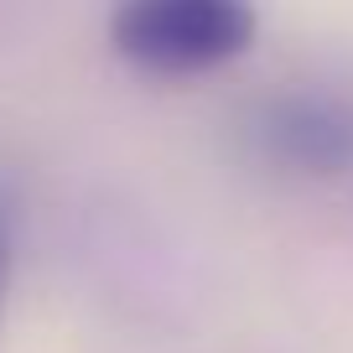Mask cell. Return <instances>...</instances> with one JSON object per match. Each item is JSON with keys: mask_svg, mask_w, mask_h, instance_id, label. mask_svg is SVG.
I'll return each instance as SVG.
<instances>
[{"mask_svg": "<svg viewBox=\"0 0 353 353\" xmlns=\"http://www.w3.org/2000/svg\"><path fill=\"white\" fill-rule=\"evenodd\" d=\"M254 26L244 0H130L110 21V47L151 78H198L250 52Z\"/></svg>", "mask_w": 353, "mask_h": 353, "instance_id": "1", "label": "cell"}, {"mask_svg": "<svg viewBox=\"0 0 353 353\" xmlns=\"http://www.w3.org/2000/svg\"><path fill=\"white\" fill-rule=\"evenodd\" d=\"M254 141L270 161L291 166V172L327 176L353 166V110L317 99V94H281L260 110Z\"/></svg>", "mask_w": 353, "mask_h": 353, "instance_id": "2", "label": "cell"}, {"mask_svg": "<svg viewBox=\"0 0 353 353\" xmlns=\"http://www.w3.org/2000/svg\"><path fill=\"white\" fill-rule=\"evenodd\" d=\"M6 281H11V213L0 208V307H6Z\"/></svg>", "mask_w": 353, "mask_h": 353, "instance_id": "3", "label": "cell"}]
</instances>
